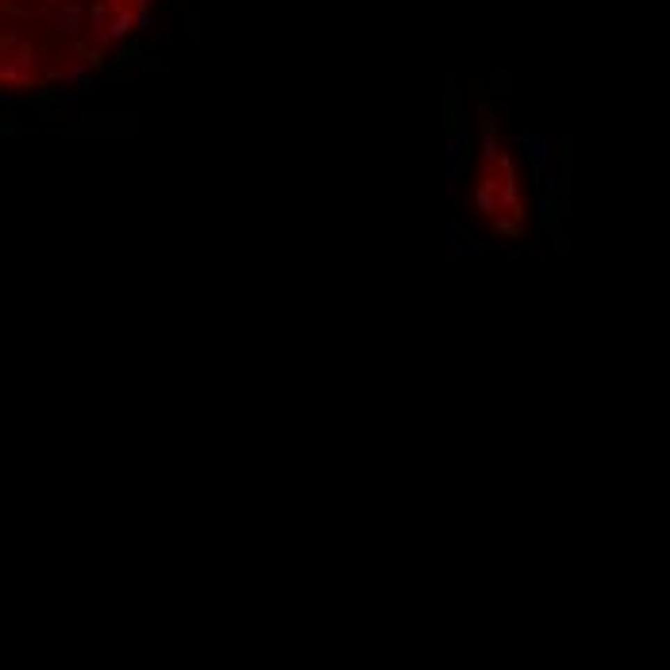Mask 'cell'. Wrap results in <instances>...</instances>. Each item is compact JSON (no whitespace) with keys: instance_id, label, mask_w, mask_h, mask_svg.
<instances>
[{"instance_id":"1","label":"cell","mask_w":670,"mask_h":670,"mask_svg":"<svg viewBox=\"0 0 670 670\" xmlns=\"http://www.w3.org/2000/svg\"><path fill=\"white\" fill-rule=\"evenodd\" d=\"M147 19V0H0V97L89 77Z\"/></svg>"}]
</instances>
